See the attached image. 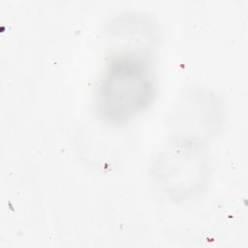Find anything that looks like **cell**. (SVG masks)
<instances>
[{"mask_svg":"<svg viewBox=\"0 0 248 248\" xmlns=\"http://www.w3.org/2000/svg\"><path fill=\"white\" fill-rule=\"evenodd\" d=\"M153 64L147 52L125 49L113 56L99 87V110L110 121H124L143 109L154 92Z\"/></svg>","mask_w":248,"mask_h":248,"instance_id":"cell-1","label":"cell"}]
</instances>
